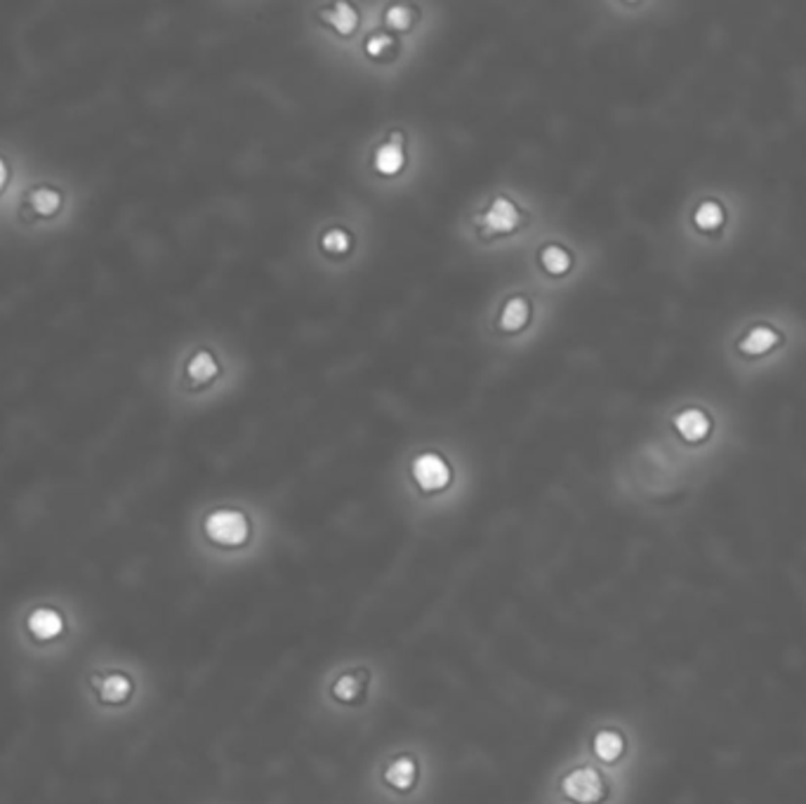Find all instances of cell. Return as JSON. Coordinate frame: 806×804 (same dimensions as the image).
<instances>
[{
    "instance_id": "cell-1",
    "label": "cell",
    "mask_w": 806,
    "mask_h": 804,
    "mask_svg": "<svg viewBox=\"0 0 806 804\" xmlns=\"http://www.w3.org/2000/svg\"><path fill=\"white\" fill-rule=\"evenodd\" d=\"M88 201V186L74 172L38 161L0 222V239L20 243L64 239L81 227Z\"/></svg>"
},
{
    "instance_id": "cell-2",
    "label": "cell",
    "mask_w": 806,
    "mask_h": 804,
    "mask_svg": "<svg viewBox=\"0 0 806 804\" xmlns=\"http://www.w3.org/2000/svg\"><path fill=\"white\" fill-rule=\"evenodd\" d=\"M35 163L38 156L24 142L0 138V222L5 220L7 210L12 208L21 185L27 182Z\"/></svg>"
},
{
    "instance_id": "cell-3",
    "label": "cell",
    "mask_w": 806,
    "mask_h": 804,
    "mask_svg": "<svg viewBox=\"0 0 806 804\" xmlns=\"http://www.w3.org/2000/svg\"><path fill=\"white\" fill-rule=\"evenodd\" d=\"M561 791L575 804H601L608 798V781L597 767H578L561 781Z\"/></svg>"
},
{
    "instance_id": "cell-4",
    "label": "cell",
    "mask_w": 806,
    "mask_h": 804,
    "mask_svg": "<svg viewBox=\"0 0 806 804\" xmlns=\"http://www.w3.org/2000/svg\"><path fill=\"white\" fill-rule=\"evenodd\" d=\"M203 529L213 543L224 545V548H239L248 540L250 533L248 519L239 509H217L213 515H207Z\"/></svg>"
},
{
    "instance_id": "cell-5",
    "label": "cell",
    "mask_w": 806,
    "mask_h": 804,
    "mask_svg": "<svg viewBox=\"0 0 806 804\" xmlns=\"http://www.w3.org/2000/svg\"><path fill=\"white\" fill-rule=\"evenodd\" d=\"M217 375H220V366L210 350H193L182 366V380L189 390L210 385Z\"/></svg>"
},
{
    "instance_id": "cell-6",
    "label": "cell",
    "mask_w": 806,
    "mask_h": 804,
    "mask_svg": "<svg viewBox=\"0 0 806 804\" xmlns=\"http://www.w3.org/2000/svg\"><path fill=\"white\" fill-rule=\"evenodd\" d=\"M413 477L415 482L420 484L425 491H439V488H443L450 482V469H448L443 458H439V455L434 453H427L420 455V458L413 462Z\"/></svg>"
},
{
    "instance_id": "cell-7",
    "label": "cell",
    "mask_w": 806,
    "mask_h": 804,
    "mask_svg": "<svg viewBox=\"0 0 806 804\" xmlns=\"http://www.w3.org/2000/svg\"><path fill=\"white\" fill-rule=\"evenodd\" d=\"M592 753L599 762L608 764V767L618 764L627 753V736L615 727L599 729L592 738Z\"/></svg>"
},
{
    "instance_id": "cell-8",
    "label": "cell",
    "mask_w": 806,
    "mask_h": 804,
    "mask_svg": "<svg viewBox=\"0 0 806 804\" xmlns=\"http://www.w3.org/2000/svg\"><path fill=\"white\" fill-rule=\"evenodd\" d=\"M519 222H521V215H519L517 206L510 199L500 196L490 203V208L481 217V227L486 232H493V234H507L514 227H519Z\"/></svg>"
},
{
    "instance_id": "cell-9",
    "label": "cell",
    "mask_w": 806,
    "mask_h": 804,
    "mask_svg": "<svg viewBox=\"0 0 806 804\" xmlns=\"http://www.w3.org/2000/svg\"><path fill=\"white\" fill-rule=\"evenodd\" d=\"M28 630L35 640L50 642L64 633V620L55 609H38L28 616Z\"/></svg>"
},
{
    "instance_id": "cell-10",
    "label": "cell",
    "mask_w": 806,
    "mask_h": 804,
    "mask_svg": "<svg viewBox=\"0 0 806 804\" xmlns=\"http://www.w3.org/2000/svg\"><path fill=\"white\" fill-rule=\"evenodd\" d=\"M92 684L99 691V698L102 703H123L132 691L130 680L125 677V674H109V677H95Z\"/></svg>"
},
{
    "instance_id": "cell-11",
    "label": "cell",
    "mask_w": 806,
    "mask_h": 804,
    "mask_svg": "<svg viewBox=\"0 0 806 804\" xmlns=\"http://www.w3.org/2000/svg\"><path fill=\"white\" fill-rule=\"evenodd\" d=\"M387 784L396 788V791H408V788H413L415 776H418V769H415V762L411 757H399V760H394L389 767H387Z\"/></svg>"
},
{
    "instance_id": "cell-12",
    "label": "cell",
    "mask_w": 806,
    "mask_h": 804,
    "mask_svg": "<svg viewBox=\"0 0 806 804\" xmlns=\"http://www.w3.org/2000/svg\"><path fill=\"white\" fill-rule=\"evenodd\" d=\"M401 165H403V152H401L399 142L394 139L389 145L380 146L378 154H375V168L380 172H385V175H394V172L399 170Z\"/></svg>"
},
{
    "instance_id": "cell-13",
    "label": "cell",
    "mask_w": 806,
    "mask_h": 804,
    "mask_svg": "<svg viewBox=\"0 0 806 804\" xmlns=\"http://www.w3.org/2000/svg\"><path fill=\"white\" fill-rule=\"evenodd\" d=\"M324 17L331 21L333 27L338 28L340 34H352L354 28H356V12H354L352 5H347V3H338V5L324 12Z\"/></svg>"
},
{
    "instance_id": "cell-14",
    "label": "cell",
    "mask_w": 806,
    "mask_h": 804,
    "mask_svg": "<svg viewBox=\"0 0 806 804\" xmlns=\"http://www.w3.org/2000/svg\"><path fill=\"white\" fill-rule=\"evenodd\" d=\"M528 319V304L521 297H514L510 303L505 304L503 317H500V326L505 330H519Z\"/></svg>"
},
{
    "instance_id": "cell-15",
    "label": "cell",
    "mask_w": 806,
    "mask_h": 804,
    "mask_svg": "<svg viewBox=\"0 0 806 804\" xmlns=\"http://www.w3.org/2000/svg\"><path fill=\"white\" fill-rule=\"evenodd\" d=\"M540 260H543L544 269L550 272V274H564L571 267V257L566 253L564 248L559 246H547L540 255Z\"/></svg>"
},
{
    "instance_id": "cell-16",
    "label": "cell",
    "mask_w": 806,
    "mask_h": 804,
    "mask_svg": "<svg viewBox=\"0 0 806 804\" xmlns=\"http://www.w3.org/2000/svg\"><path fill=\"white\" fill-rule=\"evenodd\" d=\"M677 427H679V432L684 437H689V439H698V437H703L705 430H708V422L700 413H684L677 418Z\"/></svg>"
},
{
    "instance_id": "cell-17",
    "label": "cell",
    "mask_w": 806,
    "mask_h": 804,
    "mask_svg": "<svg viewBox=\"0 0 806 804\" xmlns=\"http://www.w3.org/2000/svg\"><path fill=\"white\" fill-rule=\"evenodd\" d=\"M358 691H361V682H358L354 674H342V677L335 682V687H333V696L342 703L352 701Z\"/></svg>"
},
{
    "instance_id": "cell-18",
    "label": "cell",
    "mask_w": 806,
    "mask_h": 804,
    "mask_svg": "<svg viewBox=\"0 0 806 804\" xmlns=\"http://www.w3.org/2000/svg\"><path fill=\"white\" fill-rule=\"evenodd\" d=\"M324 248L331 250V253H345L347 248H349V236L345 232H340V229H333V232H328L324 236Z\"/></svg>"
},
{
    "instance_id": "cell-19",
    "label": "cell",
    "mask_w": 806,
    "mask_h": 804,
    "mask_svg": "<svg viewBox=\"0 0 806 804\" xmlns=\"http://www.w3.org/2000/svg\"><path fill=\"white\" fill-rule=\"evenodd\" d=\"M750 340H755V343L747 344V347H743V350L745 351H762V350H766V347H771L773 335H771V330L759 328V330H755V333H752Z\"/></svg>"
},
{
    "instance_id": "cell-20",
    "label": "cell",
    "mask_w": 806,
    "mask_h": 804,
    "mask_svg": "<svg viewBox=\"0 0 806 804\" xmlns=\"http://www.w3.org/2000/svg\"><path fill=\"white\" fill-rule=\"evenodd\" d=\"M387 20L392 24L394 28H406L411 24V12H408L406 7H392L389 12H387Z\"/></svg>"
},
{
    "instance_id": "cell-21",
    "label": "cell",
    "mask_w": 806,
    "mask_h": 804,
    "mask_svg": "<svg viewBox=\"0 0 806 804\" xmlns=\"http://www.w3.org/2000/svg\"><path fill=\"white\" fill-rule=\"evenodd\" d=\"M719 220H722V215H719L716 208L703 206L698 210V225H700V227H715Z\"/></svg>"
},
{
    "instance_id": "cell-22",
    "label": "cell",
    "mask_w": 806,
    "mask_h": 804,
    "mask_svg": "<svg viewBox=\"0 0 806 804\" xmlns=\"http://www.w3.org/2000/svg\"><path fill=\"white\" fill-rule=\"evenodd\" d=\"M389 45H392V41H389L387 35H375V38H371V41H368V45H365V48H368V52H371V55H380V52H382L385 48H389Z\"/></svg>"
}]
</instances>
